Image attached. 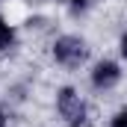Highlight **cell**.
<instances>
[{"label":"cell","instance_id":"ba28073f","mask_svg":"<svg viewBox=\"0 0 127 127\" xmlns=\"http://www.w3.org/2000/svg\"><path fill=\"white\" fill-rule=\"evenodd\" d=\"M0 127H9V115H6V109H3V103H0Z\"/></svg>","mask_w":127,"mask_h":127},{"label":"cell","instance_id":"5b68a950","mask_svg":"<svg viewBox=\"0 0 127 127\" xmlns=\"http://www.w3.org/2000/svg\"><path fill=\"white\" fill-rule=\"evenodd\" d=\"M109 127H127V106H121V109H115V112H112Z\"/></svg>","mask_w":127,"mask_h":127},{"label":"cell","instance_id":"8992f818","mask_svg":"<svg viewBox=\"0 0 127 127\" xmlns=\"http://www.w3.org/2000/svg\"><path fill=\"white\" fill-rule=\"evenodd\" d=\"M59 3H62V6H68L71 12H83V9H86L92 0H59Z\"/></svg>","mask_w":127,"mask_h":127},{"label":"cell","instance_id":"52a82bcc","mask_svg":"<svg viewBox=\"0 0 127 127\" xmlns=\"http://www.w3.org/2000/svg\"><path fill=\"white\" fill-rule=\"evenodd\" d=\"M118 56H121V59L127 62V30L118 35Z\"/></svg>","mask_w":127,"mask_h":127},{"label":"cell","instance_id":"7a4b0ae2","mask_svg":"<svg viewBox=\"0 0 127 127\" xmlns=\"http://www.w3.org/2000/svg\"><path fill=\"white\" fill-rule=\"evenodd\" d=\"M50 56L59 68H80L89 59V41L77 32H62L50 41Z\"/></svg>","mask_w":127,"mask_h":127},{"label":"cell","instance_id":"3957f363","mask_svg":"<svg viewBox=\"0 0 127 127\" xmlns=\"http://www.w3.org/2000/svg\"><path fill=\"white\" fill-rule=\"evenodd\" d=\"M121 80H124L121 62H115V59H109V56H103V59L92 62V68H89V86H92L95 92H100V95L118 89Z\"/></svg>","mask_w":127,"mask_h":127},{"label":"cell","instance_id":"6da1fadb","mask_svg":"<svg viewBox=\"0 0 127 127\" xmlns=\"http://www.w3.org/2000/svg\"><path fill=\"white\" fill-rule=\"evenodd\" d=\"M56 115L62 118L65 127H89V121H92L89 100L74 86H59L56 89Z\"/></svg>","mask_w":127,"mask_h":127},{"label":"cell","instance_id":"277c9868","mask_svg":"<svg viewBox=\"0 0 127 127\" xmlns=\"http://www.w3.org/2000/svg\"><path fill=\"white\" fill-rule=\"evenodd\" d=\"M15 44H18V30H15V24H12L6 15H0V53L12 50Z\"/></svg>","mask_w":127,"mask_h":127}]
</instances>
